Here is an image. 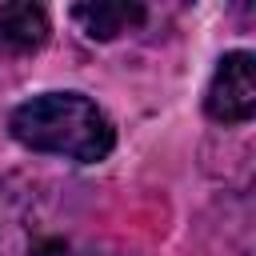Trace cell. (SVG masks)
<instances>
[{
  "mask_svg": "<svg viewBox=\"0 0 256 256\" xmlns=\"http://www.w3.org/2000/svg\"><path fill=\"white\" fill-rule=\"evenodd\" d=\"M8 132L28 152L64 156L76 164H96L116 144L112 120L84 92H40L16 104L8 116Z\"/></svg>",
  "mask_w": 256,
  "mask_h": 256,
  "instance_id": "cell-1",
  "label": "cell"
},
{
  "mask_svg": "<svg viewBox=\"0 0 256 256\" xmlns=\"http://www.w3.org/2000/svg\"><path fill=\"white\" fill-rule=\"evenodd\" d=\"M76 200L68 184L12 172L0 180V256H72Z\"/></svg>",
  "mask_w": 256,
  "mask_h": 256,
  "instance_id": "cell-2",
  "label": "cell"
},
{
  "mask_svg": "<svg viewBox=\"0 0 256 256\" xmlns=\"http://www.w3.org/2000/svg\"><path fill=\"white\" fill-rule=\"evenodd\" d=\"M256 60L252 52H228L220 56L208 92H204V112L216 124H244L256 112V76H252Z\"/></svg>",
  "mask_w": 256,
  "mask_h": 256,
  "instance_id": "cell-3",
  "label": "cell"
},
{
  "mask_svg": "<svg viewBox=\"0 0 256 256\" xmlns=\"http://www.w3.org/2000/svg\"><path fill=\"white\" fill-rule=\"evenodd\" d=\"M48 40V12L40 4H0V56H28Z\"/></svg>",
  "mask_w": 256,
  "mask_h": 256,
  "instance_id": "cell-4",
  "label": "cell"
},
{
  "mask_svg": "<svg viewBox=\"0 0 256 256\" xmlns=\"http://www.w3.org/2000/svg\"><path fill=\"white\" fill-rule=\"evenodd\" d=\"M144 16L148 12L140 4H76L72 8V20L92 40H116V36L132 32L136 24H144Z\"/></svg>",
  "mask_w": 256,
  "mask_h": 256,
  "instance_id": "cell-5",
  "label": "cell"
}]
</instances>
